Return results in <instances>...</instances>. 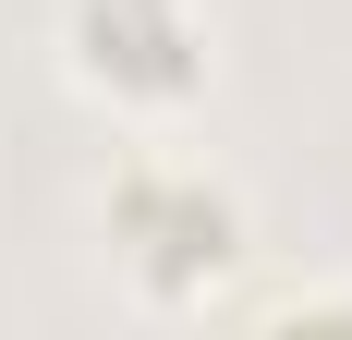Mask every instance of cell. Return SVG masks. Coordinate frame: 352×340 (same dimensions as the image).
<instances>
[{
  "label": "cell",
  "mask_w": 352,
  "mask_h": 340,
  "mask_svg": "<svg viewBox=\"0 0 352 340\" xmlns=\"http://www.w3.org/2000/svg\"><path fill=\"white\" fill-rule=\"evenodd\" d=\"M61 61L85 98L158 122L207 98V12L195 0H61Z\"/></svg>",
  "instance_id": "1"
},
{
  "label": "cell",
  "mask_w": 352,
  "mask_h": 340,
  "mask_svg": "<svg viewBox=\"0 0 352 340\" xmlns=\"http://www.w3.org/2000/svg\"><path fill=\"white\" fill-rule=\"evenodd\" d=\"M109 255L146 279V292H207L219 268H231V243H243V206L219 195L207 170H170V158H146V170H122L109 182Z\"/></svg>",
  "instance_id": "2"
}]
</instances>
